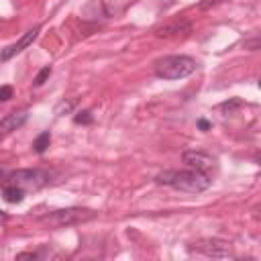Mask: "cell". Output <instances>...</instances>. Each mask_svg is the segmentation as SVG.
I'll list each match as a JSON object with an SVG mask.
<instances>
[{"instance_id": "cell-1", "label": "cell", "mask_w": 261, "mask_h": 261, "mask_svg": "<svg viewBox=\"0 0 261 261\" xmlns=\"http://www.w3.org/2000/svg\"><path fill=\"white\" fill-rule=\"evenodd\" d=\"M155 179H157V184L171 186V188H175L179 192H188V194H200V192L208 190L212 184L210 175L204 171H198V169H184V171L167 169V171H161Z\"/></svg>"}, {"instance_id": "cell-2", "label": "cell", "mask_w": 261, "mask_h": 261, "mask_svg": "<svg viewBox=\"0 0 261 261\" xmlns=\"http://www.w3.org/2000/svg\"><path fill=\"white\" fill-rule=\"evenodd\" d=\"M94 218H96V212L90 208H59V210L39 216L37 222L45 228H67V226H75V224H82Z\"/></svg>"}, {"instance_id": "cell-3", "label": "cell", "mask_w": 261, "mask_h": 261, "mask_svg": "<svg viewBox=\"0 0 261 261\" xmlns=\"http://www.w3.org/2000/svg\"><path fill=\"white\" fill-rule=\"evenodd\" d=\"M198 63L190 55H167L155 61V75L161 80H181L196 71Z\"/></svg>"}, {"instance_id": "cell-4", "label": "cell", "mask_w": 261, "mask_h": 261, "mask_svg": "<svg viewBox=\"0 0 261 261\" xmlns=\"http://www.w3.org/2000/svg\"><path fill=\"white\" fill-rule=\"evenodd\" d=\"M10 184L22 188L24 192H37L51 181V173L45 169H16L8 175Z\"/></svg>"}, {"instance_id": "cell-5", "label": "cell", "mask_w": 261, "mask_h": 261, "mask_svg": "<svg viewBox=\"0 0 261 261\" xmlns=\"http://www.w3.org/2000/svg\"><path fill=\"white\" fill-rule=\"evenodd\" d=\"M188 251L204 255V257H212V259H222V257H230L232 255L230 243H226L222 239H198L196 243H192L188 247Z\"/></svg>"}, {"instance_id": "cell-6", "label": "cell", "mask_w": 261, "mask_h": 261, "mask_svg": "<svg viewBox=\"0 0 261 261\" xmlns=\"http://www.w3.org/2000/svg\"><path fill=\"white\" fill-rule=\"evenodd\" d=\"M181 159H184V163L190 167V169H198V171H210L212 167H214V157L212 155H208V153H204V151H198V149H190V151H184V155H181Z\"/></svg>"}, {"instance_id": "cell-7", "label": "cell", "mask_w": 261, "mask_h": 261, "mask_svg": "<svg viewBox=\"0 0 261 261\" xmlns=\"http://www.w3.org/2000/svg\"><path fill=\"white\" fill-rule=\"evenodd\" d=\"M39 31H41V27L37 24V27H33V29H29L16 43H12V45H8V47H4L2 51H0V61H8L10 57H14L16 53H20L22 49H27L35 39H37V35H39Z\"/></svg>"}, {"instance_id": "cell-8", "label": "cell", "mask_w": 261, "mask_h": 261, "mask_svg": "<svg viewBox=\"0 0 261 261\" xmlns=\"http://www.w3.org/2000/svg\"><path fill=\"white\" fill-rule=\"evenodd\" d=\"M27 118H29V112H27V110H18V112L14 110V112L6 114V116L0 120V135L4 137V135H8V133L20 128V126L27 122Z\"/></svg>"}, {"instance_id": "cell-9", "label": "cell", "mask_w": 261, "mask_h": 261, "mask_svg": "<svg viewBox=\"0 0 261 261\" xmlns=\"http://www.w3.org/2000/svg\"><path fill=\"white\" fill-rule=\"evenodd\" d=\"M192 29V24L188 20H173V22H167L163 27H159L155 31L157 37H163V39H171V37H179V35H188Z\"/></svg>"}, {"instance_id": "cell-10", "label": "cell", "mask_w": 261, "mask_h": 261, "mask_svg": "<svg viewBox=\"0 0 261 261\" xmlns=\"http://www.w3.org/2000/svg\"><path fill=\"white\" fill-rule=\"evenodd\" d=\"M2 196H4L6 202H10V204H18V202H22V198H24V190L18 188V186H14V184H8V186H4Z\"/></svg>"}, {"instance_id": "cell-11", "label": "cell", "mask_w": 261, "mask_h": 261, "mask_svg": "<svg viewBox=\"0 0 261 261\" xmlns=\"http://www.w3.org/2000/svg\"><path fill=\"white\" fill-rule=\"evenodd\" d=\"M49 143H51V133H49V130H45V133H41V135L35 139L33 149H35L37 153H45V151H47V147H49Z\"/></svg>"}, {"instance_id": "cell-12", "label": "cell", "mask_w": 261, "mask_h": 261, "mask_svg": "<svg viewBox=\"0 0 261 261\" xmlns=\"http://www.w3.org/2000/svg\"><path fill=\"white\" fill-rule=\"evenodd\" d=\"M75 106V100H61L57 106H55V114H65V112H71V108Z\"/></svg>"}, {"instance_id": "cell-13", "label": "cell", "mask_w": 261, "mask_h": 261, "mask_svg": "<svg viewBox=\"0 0 261 261\" xmlns=\"http://www.w3.org/2000/svg\"><path fill=\"white\" fill-rule=\"evenodd\" d=\"M92 112L90 110H82V112H77L75 116H73V122L75 124H92Z\"/></svg>"}, {"instance_id": "cell-14", "label": "cell", "mask_w": 261, "mask_h": 261, "mask_svg": "<svg viewBox=\"0 0 261 261\" xmlns=\"http://www.w3.org/2000/svg\"><path fill=\"white\" fill-rule=\"evenodd\" d=\"M49 75H51V67L47 65V67H43V69L37 73V77H35V86H43V84L49 80Z\"/></svg>"}, {"instance_id": "cell-15", "label": "cell", "mask_w": 261, "mask_h": 261, "mask_svg": "<svg viewBox=\"0 0 261 261\" xmlns=\"http://www.w3.org/2000/svg\"><path fill=\"white\" fill-rule=\"evenodd\" d=\"M241 104H243L241 100L232 98V100H228V102H222V104H220L218 108H220V110H224V112H232V110H234V108H239Z\"/></svg>"}, {"instance_id": "cell-16", "label": "cell", "mask_w": 261, "mask_h": 261, "mask_svg": "<svg viewBox=\"0 0 261 261\" xmlns=\"http://www.w3.org/2000/svg\"><path fill=\"white\" fill-rule=\"evenodd\" d=\"M12 98V86H0V102H6Z\"/></svg>"}, {"instance_id": "cell-17", "label": "cell", "mask_w": 261, "mask_h": 261, "mask_svg": "<svg viewBox=\"0 0 261 261\" xmlns=\"http://www.w3.org/2000/svg\"><path fill=\"white\" fill-rule=\"evenodd\" d=\"M224 0H200V10H210L218 4H222Z\"/></svg>"}, {"instance_id": "cell-18", "label": "cell", "mask_w": 261, "mask_h": 261, "mask_svg": "<svg viewBox=\"0 0 261 261\" xmlns=\"http://www.w3.org/2000/svg\"><path fill=\"white\" fill-rule=\"evenodd\" d=\"M16 259H37V253H18Z\"/></svg>"}, {"instance_id": "cell-19", "label": "cell", "mask_w": 261, "mask_h": 261, "mask_svg": "<svg viewBox=\"0 0 261 261\" xmlns=\"http://www.w3.org/2000/svg\"><path fill=\"white\" fill-rule=\"evenodd\" d=\"M198 126H200L202 130H208V128H210V122H208V120H198Z\"/></svg>"}, {"instance_id": "cell-20", "label": "cell", "mask_w": 261, "mask_h": 261, "mask_svg": "<svg viewBox=\"0 0 261 261\" xmlns=\"http://www.w3.org/2000/svg\"><path fill=\"white\" fill-rule=\"evenodd\" d=\"M6 222H8V214L0 210V226H2V224H6Z\"/></svg>"}, {"instance_id": "cell-21", "label": "cell", "mask_w": 261, "mask_h": 261, "mask_svg": "<svg viewBox=\"0 0 261 261\" xmlns=\"http://www.w3.org/2000/svg\"><path fill=\"white\" fill-rule=\"evenodd\" d=\"M0 141H2V135H0Z\"/></svg>"}]
</instances>
